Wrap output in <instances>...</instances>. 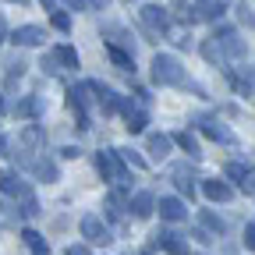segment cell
<instances>
[{"instance_id": "cell-1", "label": "cell", "mask_w": 255, "mask_h": 255, "mask_svg": "<svg viewBox=\"0 0 255 255\" xmlns=\"http://www.w3.org/2000/svg\"><path fill=\"white\" fill-rule=\"evenodd\" d=\"M152 82L156 85H181L184 82V68L174 53H156L152 57Z\"/></svg>"}, {"instance_id": "cell-2", "label": "cell", "mask_w": 255, "mask_h": 255, "mask_svg": "<svg viewBox=\"0 0 255 255\" xmlns=\"http://www.w3.org/2000/svg\"><path fill=\"white\" fill-rule=\"evenodd\" d=\"M78 231H82V238H85L89 245H110V241H114V238H110V227H107L100 216H82Z\"/></svg>"}, {"instance_id": "cell-3", "label": "cell", "mask_w": 255, "mask_h": 255, "mask_svg": "<svg viewBox=\"0 0 255 255\" xmlns=\"http://www.w3.org/2000/svg\"><path fill=\"white\" fill-rule=\"evenodd\" d=\"M121 110H124V128H128L131 135L145 131V124H149V114H145V110H138L131 100H121Z\"/></svg>"}, {"instance_id": "cell-4", "label": "cell", "mask_w": 255, "mask_h": 255, "mask_svg": "<svg viewBox=\"0 0 255 255\" xmlns=\"http://www.w3.org/2000/svg\"><path fill=\"white\" fill-rule=\"evenodd\" d=\"M152 248L170 252V255H188V241H181V234H174V231H159L152 238Z\"/></svg>"}, {"instance_id": "cell-5", "label": "cell", "mask_w": 255, "mask_h": 255, "mask_svg": "<svg viewBox=\"0 0 255 255\" xmlns=\"http://www.w3.org/2000/svg\"><path fill=\"white\" fill-rule=\"evenodd\" d=\"M96 167H100V174H103L107 181H121V177H124V167H121V159H117V149L100 152V156H96Z\"/></svg>"}, {"instance_id": "cell-6", "label": "cell", "mask_w": 255, "mask_h": 255, "mask_svg": "<svg viewBox=\"0 0 255 255\" xmlns=\"http://www.w3.org/2000/svg\"><path fill=\"white\" fill-rule=\"evenodd\" d=\"M11 43H18V46H39V43H46V32L39 25H21V28H14Z\"/></svg>"}, {"instance_id": "cell-7", "label": "cell", "mask_w": 255, "mask_h": 255, "mask_svg": "<svg viewBox=\"0 0 255 255\" xmlns=\"http://www.w3.org/2000/svg\"><path fill=\"white\" fill-rule=\"evenodd\" d=\"M142 21L152 28V32H167V25H170V14L159 7V4H145L142 7Z\"/></svg>"}, {"instance_id": "cell-8", "label": "cell", "mask_w": 255, "mask_h": 255, "mask_svg": "<svg viewBox=\"0 0 255 255\" xmlns=\"http://www.w3.org/2000/svg\"><path fill=\"white\" fill-rule=\"evenodd\" d=\"M156 209H159V216L170 220V223H177V220H184V216H188V206H184L181 199H170V195H167V199H159V206H156Z\"/></svg>"}, {"instance_id": "cell-9", "label": "cell", "mask_w": 255, "mask_h": 255, "mask_svg": "<svg viewBox=\"0 0 255 255\" xmlns=\"http://www.w3.org/2000/svg\"><path fill=\"white\" fill-rule=\"evenodd\" d=\"M0 191L4 195H28V188L18 181V174H11V170H0Z\"/></svg>"}, {"instance_id": "cell-10", "label": "cell", "mask_w": 255, "mask_h": 255, "mask_svg": "<svg viewBox=\"0 0 255 255\" xmlns=\"http://www.w3.org/2000/svg\"><path fill=\"white\" fill-rule=\"evenodd\" d=\"M220 43H223V50H227V57H234V60L245 57V43L234 36L231 28H220Z\"/></svg>"}, {"instance_id": "cell-11", "label": "cell", "mask_w": 255, "mask_h": 255, "mask_svg": "<svg viewBox=\"0 0 255 255\" xmlns=\"http://www.w3.org/2000/svg\"><path fill=\"white\" fill-rule=\"evenodd\" d=\"M202 135H209L213 142H223V145H234V135H231L223 124H216V121H206V124H202Z\"/></svg>"}, {"instance_id": "cell-12", "label": "cell", "mask_w": 255, "mask_h": 255, "mask_svg": "<svg viewBox=\"0 0 255 255\" xmlns=\"http://www.w3.org/2000/svg\"><path fill=\"white\" fill-rule=\"evenodd\" d=\"M131 209H135V216H138V220H145V216H152V209H156V199L149 195V191H138V195L131 199Z\"/></svg>"}, {"instance_id": "cell-13", "label": "cell", "mask_w": 255, "mask_h": 255, "mask_svg": "<svg viewBox=\"0 0 255 255\" xmlns=\"http://www.w3.org/2000/svg\"><path fill=\"white\" fill-rule=\"evenodd\" d=\"M145 145H149V156H152V159H167V156H170V138H167V135H149Z\"/></svg>"}, {"instance_id": "cell-14", "label": "cell", "mask_w": 255, "mask_h": 255, "mask_svg": "<svg viewBox=\"0 0 255 255\" xmlns=\"http://www.w3.org/2000/svg\"><path fill=\"white\" fill-rule=\"evenodd\" d=\"M202 191H206L213 202H227V199H234V191L223 184V181H206V184H202Z\"/></svg>"}, {"instance_id": "cell-15", "label": "cell", "mask_w": 255, "mask_h": 255, "mask_svg": "<svg viewBox=\"0 0 255 255\" xmlns=\"http://www.w3.org/2000/svg\"><path fill=\"white\" fill-rule=\"evenodd\" d=\"M21 241H25L32 252H36V255H46V252H50L46 238H43V234H36V231H21Z\"/></svg>"}, {"instance_id": "cell-16", "label": "cell", "mask_w": 255, "mask_h": 255, "mask_svg": "<svg viewBox=\"0 0 255 255\" xmlns=\"http://www.w3.org/2000/svg\"><path fill=\"white\" fill-rule=\"evenodd\" d=\"M110 60L117 64L121 71H135V57H131V53H124V50L114 46V43H110Z\"/></svg>"}, {"instance_id": "cell-17", "label": "cell", "mask_w": 255, "mask_h": 255, "mask_svg": "<svg viewBox=\"0 0 255 255\" xmlns=\"http://www.w3.org/2000/svg\"><path fill=\"white\" fill-rule=\"evenodd\" d=\"M53 60L64 64V68H78V53H75V46H57V50H53Z\"/></svg>"}, {"instance_id": "cell-18", "label": "cell", "mask_w": 255, "mask_h": 255, "mask_svg": "<svg viewBox=\"0 0 255 255\" xmlns=\"http://www.w3.org/2000/svg\"><path fill=\"white\" fill-rule=\"evenodd\" d=\"M174 142H177L188 156H202V152H199V142H195V135H191V131H177V135H174Z\"/></svg>"}, {"instance_id": "cell-19", "label": "cell", "mask_w": 255, "mask_h": 255, "mask_svg": "<svg viewBox=\"0 0 255 255\" xmlns=\"http://www.w3.org/2000/svg\"><path fill=\"white\" fill-rule=\"evenodd\" d=\"M32 170H36L39 181H57V163H50V159H36Z\"/></svg>"}, {"instance_id": "cell-20", "label": "cell", "mask_w": 255, "mask_h": 255, "mask_svg": "<svg viewBox=\"0 0 255 255\" xmlns=\"http://www.w3.org/2000/svg\"><path fill=\"white\" fill-rule=\"evenodd\" d=\"M202 227H206V231H209L213 238H216V234H223V231H227V227H223V220H220L216 213H209V209L202 213Z\"/></svg>"}, {"instance_id": "cell-21", "label": "cell", "mask_w": 255, "mask_h": 255, "mask_svg": "<svg viewBox=\"0 0 255 255\" xmlns=\"http://www.w3.org/2000/svg\"><path fill=\"white\" fill-rule=\"evenodd\" d=\"M39 138H43V131H39L36 124H28L25 131H21V138H18V142H21L25 149H36V145H39Z\"/></svg>"}, {"instance_id": "cell-22", "label": "cell", "mask_w": 255, "mask_h": 255, "mask_svg": "<svg viewBox=\"0 0 255 255\" xmlns=\"http://www.w3.org/2000/svg\"><path fill=\"white\" fill-rule=\"evenodd\" d=\"M36 110H39V100H36V96H25V100H18V107H14L18 117H32Z\"/></svg>"}, {"instance_id": "cell-23", "label": "cell", "mask_w": 255, "mask_h": 255, "mask_svg": "<svg viewBox=\"0 0 255 255\" xmlns=\"http://www.w3.org/2000/svg\"><path fill=\"white\" fill-rule=\"evenodd\" d=\"M223 7H227L223 0H209V4L199 11V18H209V21H213V18H220V14H223Z\"/></svg>"}, {"instance_id": "cell-24", "label": "cell", "mask_w": 255, "mask_h": 255, "mask_svg": "<svg viewBox=\"0 0 255 255\" xmlns=\"http://www.w3.org/2000/svg\"><path fill=\"white\" fill-rule=\"evenodd\" d=\"M202 57L209 60V64H223V53H220V46L209 39V43H202Z\"/></svg>"}, {"instance_id": "cell-25", "label": "cell", "mask_w": 255, "mask_h": 255, "mask_svg": "<svg viewBox=\"0 0 255 255\" xmlns=\"http://www.w3.org/2000/svg\"><path fill=\"white\" fill-rule=\"evenodd\" d=\"M248 174H252V167H248V163H227V177H234L238 184H241Z\"/></svg>"}, {"instance_id": "cell-26", "label": "cell", "mask_w": 255, "mask_h": 255, "mask_svg": "<svg viewBox=\"0 0 255 255\" xmlns=\"http://www.w3.org/2000/svg\"><path fill=\"white\" fill-rule=\"evenodd\" d=\"M25 75V60H14L11 71H7V85H18V78Z\"/></svg>"}, {"instance_id": "cell-27", "label": "cell", "mask_w": 255, "mask_h": 255, "mask_svg": "<svg viewBox=\"0 0 255 255\" xmlns=\"http://www.w3.org/2000/svg\"><path fill=\"white\" fill-rule=\"evenodd\" d=\"M177 18H181L184 25H191V21L199 18V14H195V7H188V4H177Z\"/></svg>"}, {"instance_id": "cell-28", "label": "cell", "mask_w": 255, "mask_h": 255, "mask_svg": "<svg viewBox=\"0 0 255 255\" xmlns=\"http://www.w3.org/2000/svg\"><path fill=\"white\" fill-rule=\"evenodd\" d=\"M117 156H124V159H128V163H131V167H138V170L145 167V159H142V156H135L131 149H117Z\"/></svg>"}, {"instance_id": "cell-29", "label": "cell", "mask_w": 255, "mask_h": 255, "mask_svg": "<svg viewBox=\"0 0 255 255\" xmlns=\"http://www.w3.org/2000/svg\"><path fill=\"white\" fill-rule=\"evenodd\" d=\"M231 85H234V92H241V96H252V85H248V78H238V75H231Z\"/></svg>"}, {"instance_id": "cell-30", "label": "cell", "mask_w": 255, "mask_h": 255, "mask_svg": "<svg viewBox=\"0 0 255 255\" xmlns=\"http://www.w3.org/2000/svg\"><path fill=\"white\" fill-rule=\"evenodd\" d=\"M238 18H241V25H245V28H255V14H252V7H245V4H241V7H238Z\"/></svg>"}, {"instance_id": "cell-31", "label": "cell", "mask_w": 255, "mask_h": 255, "mask_svg": "<svg viewBox=\"0 0 255 255\" xmlns=\"http://www.w3.org/2000/svg\"><path fill=\"white\" fill-rule=\"evenodd\" d=\"M68 25H71V18L64 14V11H57V14H53V28H60V32H68Z\"/></svg>"}, {"instance_id": "cell-32", "label": "cell", "mask_w": 255, "mask_h": 255, "mask_svg": "<svg viewBox=\"0 0 255 255\" xmlns=\"http://www.w3.org/2000/svg\"><path fill=\"white\" fill-rule=\"evenodd\" d=\"M174 181H177V188L184 191V195H188V199H191V195H195V184H191L188 177H174Z\"/></svg>"}, {"instance_id": "cell-33", "label": "cell", "mask_w": 255, "mask_h": 255, "mask_svg": "<svg viewBox=\"0 0 255 255\" xmlns=\"http://www.w3.org/2000/svg\"><path fill=\"white\" fill-rule=\"evenodd\" d=\"M36 213H39L36 199H32V195H25V209H21V216H36Z\"/></svg>"}, {"instance_id": "cell-34", "label": "cell", "mask_w": 255, "mask_h": 255, "mask_svg": "<svg viewBox=\"0 0 255 255\" xmlns=\"http://www.w3.org/2000/svg\"><path fill=\"white\" fill-rule=\"evenodd\" d=\"M241 191H245V195H255V170H252V174L241 181Z\"/></svg>"}, {"instance_id": "cell-35", "label": "cell", "mask_w": 255, "mask_h": 255, "mask_svg": "<svg viewBox=\"0 0 255 255\" xmlns=\"http://www.w3.org/2000/svg\"><path fill=\"white\" fill-rule=\"evenodd\" d=\"M107 4H110V0H85L89 11H107Z\"/></svg>"}, {"instance_id": "cell-36", "label": "cell", "mask_w": 255, "mask_h": 255, "mask_svg": "<svg viewBox=\"0 0 255 255\" xmlns=\"http://www.w3.org/2000/svg\"><path fill=\"white\" fill-rule=\"evenodd\" d=\"M245 245L255 248V223H248V227H245Z\"/></svg>"}, {"instance_id": "cell-37", "label": "cell", "mask_w": 255, "mask_h": 255, "mask_svg": "<svg viewBox=\"0 0 255 255\" xmlns=\"http://www.w3.org/2000/svg\"><path fill=\"white\" fill-rule=\"evenodd\" d=\"M78 152H82V149H78V145H68V149H64V152H60V156H64V159H78Z\"/></svg>"}, {"instance_id": "cell-38", "label": "cell", "mask_w": 255, "mask_h": 255, "mask_svg": "<svg viewBox=\"0 0 255 255\" xmlns=\"http://www.w3.org/2000/svg\"><path fill=\"white\" fill-rule=\"evenodd\" d=\"M64 4L75 7V11H89V7H85V0H64Z\"/></svg>"}, {"instance_id": "cell-39", "label": "cell", "mask_w": 255, "mask_h": 255, "mask_svg": "<svg viewBox=\"0 0 255 255\" xmlns=\"http://www.w3.org/2000/svg\"><path fill=\"white\" fill-rule=\"evenodd\" d=\"M68 255H89V248H85V245H71Z\"/></svg>"}, {"instance_id": "cell-40", "label": "cell", "mask_w": 255, "mask_h": 255, "mask_svg": "<svg viewBox=\"0 0 255 255\" xmlns=\"http://www.w3.org/2000/svg\"><path fill=\"white\" fill-rule=\"evenodd\" d=\"M7 39V25H4V18H0V43Z\"/></svg>"}, {"instance_id": "cell-41", "label": "cell", "mask_w": 255, "mask_h": 255, "mask_svg": "<svg viewBox=\"0 0 255 255\" xmlns=\"http://www.w3.org/2000/svg\"><path fill=\"white\" fill-rule=\"evenodd\" d=\"M11 4H28V0H11Z\"/></svg>"}, {"instance_id": "cell-42", "label": "cell", "mask_w": 255, "mask_h": 255, "mask_svg": "<svg viewBox=\"0 0 255 255\" xmlns=\"http://www.w3.org/2000/svg\"><path fill=\"white\" fill-rule=\"evenodd\" d=\"M43 4H46V7H53V0H43Z\"/></svg>"}, {"instance_id": "cell-43", "label": "cell", "mask_w": 255, "mask_h": 255, "mask_svg": "<svg viewBox=\"0 0 255 255\" xmlns=\"http://www.w3.org/2000/svg\"><path fill=\"white\" fill-rule=\"evenodd\" d=\"M0 110H4V96H0Z\"/></svg>"}, {"instance_id": "cell-44", "label": "cell", "mask_w": 255, "mask_h": 255, "mask_svg": "<svg viewBox=\"0 0 255 255\" xmlns=\"http://www.w3.org/2000/svg\"><path fill=\"white\" fill-rule=\"evenodd\" d=\"M0 152H4V138H0Z\"/></svg>"}, {"instance_id": "cell-45", "label": "cell", "mask_w": 255, "mask_h": 255, "mask_svg": "<svg viewBox=\"0 0 255 255\" xmlns=\"http://www.w3.org/2000/svg\"><path fill=\"white\" fill-rule=\"evenodd\" d=\"M138 255H152V252H138Z\"/></svg>"}]
</instances>
